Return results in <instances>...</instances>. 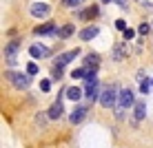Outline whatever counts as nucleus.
Wrapping results in <instances>:
<instances>
[{"mask_svg": "<svg viewBox=\"0 0 153 148\" xmlns=\"http://www.w3.org/2000/svg\"><path fill=\"white\" fill-rule=\"evenodd\" d=\"M47 117H49V115H38V117H36V121H38L40 126H45V121H47Z\"/></svg>", "mask_w": 153, "mask_h": 148, "instance_id": "a878e982", "label": "nucleus"}, {"mask_svg": "<svg viewBox=\"0 0 153 148\" xmlns=\"http://www.w3.org/2000/svg\"><path fill=\"white\" fill-rule=\"evenodd\" d=\"M51 77H53V80H60V77H62V68H60V66H56V68H53V73H51Z\"/></svg>", "mask_w": 153, "mask_h": 148, "instance_id": "4be33fe9", "label": "nucleus"}, {"mask_svg": "<svg viewBox=\"0 0 153 148\" xmlns=\"http://www.w3.org/2000/svg\"><path fill=\"white\" fill-rule=\"evenodd\" d=\"M84 93H87V97L91 99H100V91H98V82H91V84H87L84 86Z\"/></svg>", "mask_w": 153, "mask_h": 148, "instance_id": "1a4fd4ad", "label": "nucleus"}, {"mask_svg": "<svg viewBox=\"0 0 153 148\" xmlns=\"http://www.w3.org/2000/svg\"><path fill=\"white\" fill-rule=\"evenodd\" d=\"M149 31H151V27H149V24H146V22H142L140 27H138V33H140V35H146V33H149Z\"/></svg>", "mask_w": 153, "mask_h": 148, "instance_id": "6ab92c4d", "label": "nucleus"}, {"mask_svg": "<svg viewBox=\"0 0 153 148\" xmlns=\"http://www.w3.org/2000/svg\"><path fill=\"white\" fill-rule=\"evenodd\" d=\"M67 97L69 99H73V102H78V99L82 97V88H78V86H71V88H67Z\"/></svg>", "mask_w": 153, "mask_h": 148, "instance_id": "f8f14e48", "label": "nucleus"}, {"mask_svg": "<svg viewBox=\"0 0 153 148\" xmlns=\"http://www.w3.org/2000/svg\"><path fill=\"white\" fill-rule=\"evenodd\" d=\"M98 33H100V29H98V27H87V29H82V31H80V38H82V40H93Z\"/></svg>", "mask_w": 153, "mask_h": 148, "instance_id": "9d476101", "label": "nucleus"}, {"mask_svg": "<svg viewBox=\"0 0 153 148\" xmlns=\"http://www.w3.org/2000/svg\"><path fill=\"white\" fill-rule=\"evenodd\" d=\"M18 46H20L18 40H13L11 44L4 49V55H7V62H9V64H13V62H16V51H18Z\"/></svg>", "mask_w": 153, "mask_h": 148, "instance_id": "6e6552de", "label": "nucleus"}, {"mask_svg": "<svg viewBox=\"0 0 153 148\" xmlns=\"http://www.w3.org/2000/svg\"><path fill=\"white\" fill-rule=\"evenodd\" d=\"M29 53H31V57H47L49 55V49L47 46H42V44H31V49H29Z\"/></svg>", "mask_w": 153, "mask_h": 148, "instance_id": "423d86ee", "label": "nucleus"}, {"mask_svg": "<svg viewBox=\"0 0 153 148\" xmlns=\"http://www.w3.org/2000/svg\"><path fill=\"white\" fill-rule=\"evenodd\" d=\"M118 91H115V86H109V88H104L102 93H100V104H102L104 108H111L113 104H118Z\"/></svg>", "mask_w": 153, "mask_h": 148, "instance_id": "f257e3e1", "label": "nucleus"}, {"mask_svg": "<svg viewBox=\"0 0 153 148\" xmlns=\"http://www.w3.org/2000/svg\"><path fill=\"white\" fill-rule=\"evenodd\" d=\"M73 31H76V27H73V24H67V27H62L60 31H58V38H69Z\"/></svg>", "mask_w": 153, "mask_h": 148, "instance_id": "2eb2a0df", "label": "nucleus"}, {"mask_svg": "<svg viewBox=\"0 0 153 148\" xmlns=\"http://www.w3.org/2000/svg\"><path fill=\"white\" fill-rule=\"evenodd\" d=\"M98 62H100V57H98L96 53H89V55H87V60H84V64H87V66H93V68H96V66H98Z\"/></svg>", "mask_w": 153, "mask_h": 148, "instance_id": "dca6fc26", "label": "nucleus"}, {"mask_svg": "<svg viewBox=\"0 0 153 148\" xmlns=\"http://www.w3.org/2000/svg\"><path fill=\"white\" fill-rule=\"evenodd\" d=\"M84 75H87V68H76V71L71 73L73 80H80V77H84Z\"/></svg>", "mask_w": 153, "mask_h": 148, "instance_id": "f3484780", "label": "nucleus"}, {"mask_svg": "<svg viewBox=\"0 0 153 148\" xmlns=\"http://www.w3.org/2000/svg\"><path fill=\"white\" fill-rule=\"evenodd\" d=\"M140 91H142V93H149V91H151V82H149V80L140 82Z\"/></svg>", "mask_w": 153, "mask_h": 148, "instance_id": "aec40b11", "label": "nucleus"}, {"mask_svg": "<svg viewBox=\"0 0 153 148\" xmlns=\"http://www.w3.org/2000/svg\"><path fill=\"white\" fill-rule=\"evenodd\" d=\"M49 4L47 2H33L31 4V15H33V18H47V15H49Z\"/></svg>", "mask_w": 153, "mask_h": 148, "instance_id": "20e7f679", "label": "nucleus"}, {"mask_svg": "<svg viewBox=\"0 0 153 148\" xmlns=\"http://www.w3.org/2000/svg\"><path fill=\"white\" fill-rule=\"evenodd\" d=\"M133 35H135L133 29H126V31H124V40H133Z\"/></svg>", "mask_w": 153, "mask_h": 148, "instance_id": "393cba45", "label": "nucleus"}, {"mask_svg": "<svg viewBox=\"0 0 153 148\" xmlns=\"http://www.w3.org/2000/svg\"><path fill=\"white\" fill-rule=\"evenodd\" d=\"M40 88H42V91L47 93V91L51 88V82H49V80H42V82H40Z\"/></svg>", "mask_w": 153, "mask_h": 148, "instance_id": "b1692460", "label": "nucleus"}, {"mask_svg": "<svg viewBox=\"0 0 153 148\" xmlns=\"http://www.w3.org/2000/svg\"><path fill=\"white\" fill-rule=\"evenodd\" d=\"M129 106H135V104H133V93H131V88H122L120 95H118V108L126 110Z\"/></svg>", "mask_w": 153, "mask_h": 148, "instance_id": "f03ea898", "label": "nucleus"}, {"mask_svg": "<svg viewBox=\"0 0 153 148\" xmlns=\"http://www.w3.org/2000/svg\"><path fill=\"white\" fill-rule=\"evenodd\" d=\"M124 55H126V46H124V44H115V49H113V60H124Z\"/></svg>", "mask_w": 153, "mask_h": 148, "instance_id": "4468645a", "label": "nucleus"}, {"mask_svg": "<svg viewBox=\"0 0 153 148\" xmlns=\"http://www.w3.org/2000/svg\"><path fill=\"white\" fill-rule=\"evenodd\" d=\"M84 2V0H65L67 7H80V4Z\"/></svg>", "mask_w": 153, "mask_h": 148, "instance_id": "412c9836", "label": "nucleus"}, {"mask_svg": "<svg viewBox=\"0 0 153 148\" xmlns=\"http://www.w3.org/2000/svg\"><path fill=\"white\" fill-rule=\"evenodd\" d=\"M113 2H118L122 9H129V0H113Z\"/></svg>", "mask_w": 153, "mask_h": 148, "instance_id": "bb28decb", "label": "nucleus"}, {"mask_svg": "<svg viewBox=\"0 0 153 148\" xmlns=\"http://www.w3.org/2000/svg\"><path fill=\"white\" fill-rule=\"evenodd\" d=\"M102 2H104V4H107V2H111V0H102Z\"/></svg>", "mask_w": 153, "mask_h": 148, "instance_id": "cd10ccee", "label": "nucleus"}, {"mask_svg": "<svg viewBox=\"0 0 153 148\" xmlns=\"http://www.w3.org/2000/svg\"><path fill=\"white\" fill-rule=\"evenodd\" d=\"M47 115H49L51 119H58V117L62 115V102H60V99H58V102H53V106L49 108V113H47Z\"/></svg>", "mask_w": 153, "mask_h": 148, "instance_id": "9b49d317", "label": "nucleus"}, {"mask_svg": "<svg viewBox=\"0 0 153 148\" xmlns=\"http://www.w3.org/2000/svg\"><path fill=\"white\" fill-rule=\"evenodd\" d=\"M36 73H38V64H36V62H29L27 64V75H36Z\"/></svg>", "mask_w": 153, "mask_h": 148, "instance_id": "a211bd4d", "label": "nucleus"}, {"mask_svg": "<svg viewBox=\"0 0 153 148\" xmlns=\"http://www.w3.org/2000/svg\"><path fill=\"white\" fill-rule=\"evenodd\" d=\"M78 55H80V51H78V49H71V51H67V53H60V55L56 57V66L62 68L65 64H69L73 57H78Z\"/></svg>", "mask_w": 153, "mask_h": 148, "instance_id": "39448f33", "label": "nucleus"}, {"mask_svg": "<svg viewBox=\"0 0 153 148\" xmlns=\"http://www.w3.org/2000/svg\"><path fill=\"white\" fill-rule=\"evenodd\" d=\"M9 80H11V84L16 88H29V84H31L29 75H22V73H16V71L9 73Z\"/></svg>", "mask_w": 153, "mask_h": 148, "instance_id": "7ed1b4c3", "label": "nucleus"}, {"mask_svg": "<svg viewBox=\"0 0 153 148\" xmlns=\"http://www.w3.org/2000/svg\"><path fill=\"white\" fill-rule=\"evenodd\" d=\"M144 115H146V106H144V102H135V121L144 119Z\"/></svg>", "mask_w": 153, "mask_h": 148, "instance_id": "ddd939ff", "label": "nucleus"}, {"mask_svg": "<svg viewBox=\"0 0 153 148\" xmlns=\"http://www.w3.org/2000/svg\"><path fill=\"white\" fill-rule=\"evenodd\" d=\"M84 115H87V106H76L73 108V113H71V124H80V121L84 119Z\"/></svg>", "mask_w": 153, "mask_h": 148, "instance_id": "0eeeda50", "label": "nucleus"}, {"mask_svg": "<svg viewBox=\"0 0 153 148\" xmlns=\"http://www.w3.org/2000/svg\"><path fill=\"white\" fill-rule=\"evenodd\" d=\"M115 27H118V29L124 33V31H126V22H124V20H115Z\"/></svg>", "mask_w": 153, "mask_h": 148, "instance_id": "5701e85b", "label": "nucleus"}]
</instances>
